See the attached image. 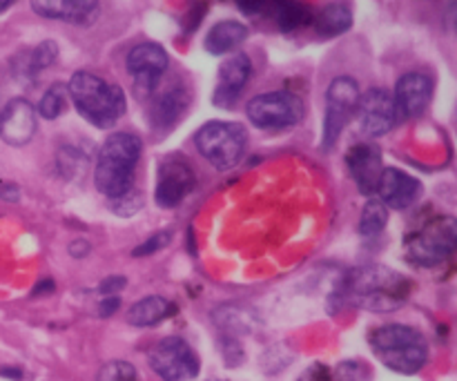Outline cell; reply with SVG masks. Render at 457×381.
<instances>
[{"label":"cell","instance_id":"6da1fadb","mask_svg":"<svg viewBox=\"0 0 457 381\" xmlns=\"http://www.w3.org/2000/svg\"><path fill=\"white\" fill-rule=\"evenodd\" d=\"M411 294V281L386 266H364L348 272L328 303L339 312L342 306H355L370 312H395ZM328 306V308H330ZM330 312V315H333Z\"/></svg>","mask_w":457,"mask_h":381},{"label":"cell","instance_id":"7a4b0ae2","mask_svg":"<svg viewBox=\"0 0 457 381\" xmlns=\"http://www.w3.org/2000/svg\"><path fill=\"white\" fill-rule=\"evenodd\" d=\"M141 159V138L129 132H116L103 143L94 170V186L103 196L112 201L129 195Z\"/></svg>","mask_w":457,"mask_h":381},{"label":"cell","instance_id":"3957f363","mask_svg":"<svg viewBox=\"0 0 457 381\" xmlns=\"http://www.w3.org/2000/svg\"><path fill=\"white\" fill-rule=\"evenodd\" d=\"M375 357L397 375H418L428 361V342L418 328L404 324L379 326L369 337Z\"/></svg>","mask_w":457,"mask_h":381},{"label":"cell","instance_id":"277c9868","mask_svg":"<svg viewBox=\"0 0 457 381\" xmlns=\"http://www.w3.org/2000/svg\"><path fill=\"white\" fill-rule=\"evenodd\" d=\"M67 94L74 101L79 114L94 128H112L125 114L123 89L110 85L92 71H74L67 85Z\"/></svg>","mask_w":457,"mask_h":381},{"label":"cell","instance_id":"5b68a950","mask_svg":"<svg viewBox=\"0 0 457 381\" xmlns=\"http://www.w3.org/2000/svg\"><path fill=\"white\" fill-rule=\"evenodd\" d=\"M199 154L214 165L217 170L235 168L245 154L248 145V134L239 123H228V120H210L196 132L195 137Z\"/></svg>","mask_w":457,"mask_h":381},{"label":"cell","instance_id":"8992f818","mask_svg":"<svg viewBox=\"0 0 457 381\" xmlns=\"http://www.w3.org/2000/svg\"><path fill=\"white\" fill-rule=\"evenodd\" d=\"M457 253V219L436 217L406 239V254L422 268L446 263Z\"/></svg>","mask_w":457,"mask_h":381},{"label":"cell","instance_id":"52a82bcc","mask_svg":"<svg viewBox=\"0 0 457 381\" xmlns=\"http://www.w3.org/2000/svg\"><path fill=\"white\" fill-rule=\"evenodd\" d=\"M150 369L163 381H192L201 373L195 348L181 337H165L147 355Z\"/></svg>","mask_w":457,"mask_h":381},{"label":"cell","instance_id":"ba28073f","mask_svg":"<svg viewBox=\"0 0 457 381\" xmlns=\"http://www.w3.org/2000/svg\"><path fill=\"white\" fill-rule=\"evenodd\" d=\"M245 114L259 129H286L302 120L303 103L297 94L279 89L254 96L245 107Z\"/></svg>","mask_w":457,"mask_h":381},{"label":"cell","instance_id":"9c48e42d","mask_svg":"<svg viewBox=\"0 0 457 381\" xmlns=\"http://www.w3.org/2000/svg\"><path fill=\"white\" fill-rule=\"evenodd\" d=\"M360 85L351 76H339L330 80L326 89V119H324V150L333 147L337 138L342 137L348 120L355 116L357 105H360Z\"/></svg>","mask_w":457,"mask_h":381},{"label":"cell","instance_id":"30bf717a","mask_svg":"<svg viewBox=\"0 0 457 381\" xmlns=\"http://www.w3.org/2000/svg\"><path fill=\"white\" fill-rule=\"evenodd\" d=\"M168 65V52L161 45L141 43L132 47V52L128 54V71L134 79V94L138 101H147L150 96H154L156 85Z\"/></svg>","mask_w":457,"mask_h":381},{"label":"cell","instance_id":"8fae6325","mask_svg":"<svg viewBox=\"0 0 457 381\" xmlns=\"http://www.w3.org/2000/svg\"><path fill=\"white\" fill-rule=\"evenodd\" d=\"M357 112H360L361 129L373 138L388 134L395 128L397 120H400L395 98L384 87H373L366 94H361Z\"/></svg>","mask_w":457,"mask_h":381},{"label":"cell","instance_id":"7c38bea8","mask_svg":"<svg viewBox=\"0 0 457 381\" xmlns=\"http://www.w3.org/2000/svg\"><path fill=\"white\" fill-rule=\"evenodd\" d=\"M195 172L183 161L168 159L159 165L156 174L154 199L161 208H177L186 201V196L195 190Z\"/></svg>","mask_w":457,"mask_h":381},{"label":"cell","instance_id":"4fadbf2b","mask_svg":"<svg viewBox=\"0 0 457 381\" xmlns=\"http://www.w3.org/2000/svg\"><path fill=\"white\" fill-rule=\"evenodd\" d=\"M395 107L400 119H418L427 112L428 103L433 98V80L431 76L422 71H411L404 74L395 85Z\"/></svg>","mask_w":457,"mask_h":381},{"label":"cell","instance_id":"5bb4252c","mask_svg":"<svg viewBox=\"0 0 457 381\" xmlns=\"http://www.w3.org/2000/svg\"><path fill=\"white\" fill-rule=\"evenodd\" d=\"M253 74V61L248 58V54H232L223 61V65L219 67V80L217 89H214V105L217 107H232L237 103V98L241 96V89L245 87V83L250 80Z\"/></svg>","mask_w":457,"mask_h":381},{"label":"cell","instance_id":"9a60e30c","mask_svg":"<svg viewBox=\"0 0 457 381\" xmlns=\"http://www.w3.org/2000/svg\"><path fill=\"white\" fill-rule=\"evenodd\" d=\"M36 134V110L25 98H13L0 114V138L12 147H22Z\"/></svg>","mask_w":457,"mask_h":381},{"label":"cell","instance_id":"2e32d148","mask_svg":"<svg viewBox=\"0 0 457 381\" xmlns=\"http://www.w3.org/2000/svg\"><path fill=\"white\" fill-rule=\"evenodd\" d=\"M348 170L353 174V181L357 183L361 195L373 196L378 192L379 177H382V152L375 143H360L353 145L346 154Z\"/></svg>","mask_w":457,"mask_h":381},{"label":"cell","instance_id":"e0dca14e","mask_svg":"<svg viewBox=\"0 0 457 381\" xmlns=\"http://www.w3.org/2000/svg\"><path fill=\"white\" fill-rule=\"evenodd\" d=\"M422 195V183L397 168L384 170L378 183V196L386 208L406 210Z\"/></svg>","mask_w":457,"mask_h":381},{"label":"cell","instance_id":"ac0fdd59","mask_svg":"<svg viewBox=\"0 0 457 381\" xmlns=\"http://www.w3.org/2000/svg\"><path fill=\"white\" fill-rule=\"evenodd\" d=\"M31 9L38 16L70 25H92L101 13V4L96 0H34Z\"/></svg>","mask_w":457,"mask_h":381},{"label":"cell","instance_id":"d6986e66","mask_svg":"<svg viewBox=\"0 0 457 381\" xmlns=\"http://www.w3.org/2000/svg\"><path fill=\"white\" fill-rule=\"evenodd\" d=\"M245 38H248V27L244 22L221 21L205 36V49L214 56H223V54L235 52L239 45L245 43Z\"/></svg>","mask_w":457,"mask_h":381},{"label":"cell","instance_id":"ffe728a7","mask_svg":"<svg viewBox=\"0 0 457 381\" xmlns=\"http://www.w3.org/2000/svg\"><path fill=\"white\" fill-rule=\"evenodd\" d=\"M177 312L172 302H168L165 297L159 294H150V297H143L141 302L132 303L128 311V321L138 328H150V326L161 324L163 319L172 317Z\"/></svg>","mask_w":457,"mask_h":381},{"label":"cell","instance_id":"44dd1931","mask_svg":"<svg viewBox=\"0 0 457 381\" xmlns=\"http://www.w3.org/2000/svg\"><path fill=\"white\" fill-rule=\"evenodd\" d=\"M214 324L226 333V337H244L250 335L257 326V317L253 311L244 306H235V303H226V306H219L212 312Z\"/></svg>","mask_w":457,"mask_h":381},{"label":"cell","instance_id":"7402d4cb","mask_svg":"<svg viewBox=\"0 0 457 381\" xmlns=\"http://www.w3.org/2000/svg\"><path fill=\"white\" fill-rule=\"evenodd\" d=\"M187 96L186 87H168L156 101L154 112H152V120H154V128H172L177 125V120L181 119L183 112L187 110Z\"/></svg>","mask_w":457,"mask_h":381},{"label":"cell","instance_id":"603a6c76","mask_svg":"<svg viewBox=\"0 0 457 381\" xmlns=\"http://www.w3.org/2000/svg\"><path fill=\"white\" fill-rule=\"evenodd\" d=\"M353 27V12L342 3L326 4L315 16V29L321 38H333Z\"/></svg>","mask_w":457,"mask_h":381},{"label":"cell","instance_id":"cb8c5ba5","mask_svg":"<svg viewBox=\"0 0 457 381\" xmlns=\"http://www.w3.org/2000/svg\"><path fill=\"white\" fill-rule=\"evenodd\" d=\"M268 12L272 13V18L277 21L281 31H295L299 27L308 25L312 21V13L306 4L302 3H275L268 4Z\"/></svg>","mask_w":457,"mask_h":381},{"label":"cell","instance_id":"d4e9b609","mask_svg":"<svg viewBox=\"0 0 457 381\" xmlns=\"http://www.w3.org/2000/svg\"><path fill=\"white\" fill-rule=\"evenodd\" d=\"M388 223V208L379 199L366 201L364 210H361L360 219V235L361 236H375L386 228Z\"/></svg>","mask_w":457,"mask_h":381},{"label":"cell","instance_id":"484cf974","mask_svg":"<svg viewBox=\"0 0 457 381\" xmlns=\"http://www.w3.org/2000/svg\"><path fill=\"white\" fill-rule=\"evenodd\" d=\"M65 110H67V87L61 83L52 85V87L43 94V98H40L38 114L43 116V119L54 120L58 119Z\"/></svg>","mask_w":457,"mask_h":381},{"label":"cell","instance_id":"4316f807","mask_svg":"<svg viewBox=\"0 0 457 381\" xmlns=\"http://www.w3.org/2000/svg\"><path fill=\"white\" fill-rule=\"evenodd\" d=\"M25 61L27 67H29L31 79H36L40 71L47 70V67H52L58 61V45L54 40H43L34 52L25 54Z\"/></svg>","mask_w":457,"mask_h":381},{"label":"cell","instance_id":"83f0119b","mask_svg":"<svg viewBox=\"0 0 457 381\" xmlns=\"http://www.w3.org/2000/svg\"><path fill=\"white\" fill-rule=\"evenodd\" d=\"M96 381H141L138 379L137 369L129 361L123 360H112L98 370Z\"/></svg>","mask_w":457,"mask_h":381},{"label":"cell","instance_id":"f1b7e54d","mask_svg":"<svg viewBox=\"0 0 457 381\" xmlns=\"http://www.w3.org/2000/svg\"><path fill=\"white\" fill-rule=\"evenodd\" d=\"M333 381H370V369L360 360L342 361L335 369Z\"/></svg>","mask_w":457,"mask_h":381},{"label":"cell","instance_id":"f546056e","mask_svg":"<svg viewBox=\"0 0 457 381\" xmlns=\"http://www.w3.org/2000/svg\"><path fill=\"white\" fill-rule=\"evenodd\" d=\"M170 241H172V232L170 230H161V232H156V235H152L150 239L145 241V244H141V245H137V250H134V257H150V254H154V253H159V250H163L165 245L170 244Z\"/></svg>","mask_w":457,"mask_h":381},{"label":"cell","instance_id":"4dcf8cb0","mask_svg":"<svg viewBox=\"0 0 457 381\" xmlns=\"http://www.w3.org/2000/svg\"><path fill=\"white\" fill-rule=\"evenodd\" d=\"M221 346H223V361H226L228 366H239L241 361H244V351H241L239 346V339L223 337Z\"/></svg>","mask_w":457,"mask_h":381},{"label":"cell","instance_id":"1f68e13d","mask_svg":"<svg viewBox=\"0 0 457 381\" xmlns=\"http://www.w3.org/2000/svg\"><path fill=\"white\" fill-rule=\"evenodd\" d=\"M125 284H128L125 277H107V279H103L101 284H98V293L107 294V297H116V293H120V290L125 288Z\"/></svg>","mask_w":457,"mask_h":381},{"label":"cell","instance_id":"d6a6232c","mask_svg":"<svg viewBox=\"0 0 457 381\" xmlns=\"http://www.w3.org/2000/svg\"><path fill=\"white\" fill-rule=\"evenodd\" d=\"M302 381H333V373H330L326 366L317 364V366H312L306 375H303Z\"/></svg>","mask_w":457,"mask_h":381},{"label":"cell","instance_id":"836d02e7","mask_svg":"<svg viewBox=\"0 0 457 381\" xmlns=\"http://www.w3.org/2000/svg\"><path fill=\"white\" fill-rule=\"evenodd\" d=\"M119 306H120V299H119V297H107V299H103L101 308H98V317H103V319H107V317H112L116 311H119Z\"/></svg>","mask_w":457,"mask_h":381},{"label":"cell","instance_id":"e575fe53","mask_svg":"<svg viewBox=\"0 0 457 381\" xmlns=\"http://www.w3.org/2000/svg\"><path fill=\"white\" fill-rule=\"evenodd\" d=\"M89 250H92V245H89V241H85V239H76L70 244V254L74 259L87 257Z\"/></svg>","mask_w":457,"mask_h":381},{"label":"cell","instance_id":"d590c367","mask_svg":"<svg viewBox=\"0 0 457 381\" xmlns=\"http://www.w3.org/2000/svg\"><path fill=\"white\" fill-rule=\"evenodd\" d=\"M0 199L16 203V201L21 199V190H18V186H13V183H4V186H0Z\"/></svg>","mask_w":457,"mask_h":381},{"label":"cell","instance_id":"8d00e7d4","mask_svg":"<svg viewBox=\"0 0 457 381\" xmlns=\"http://www.w3.org/2000/svg\"><path fill=\"white\" fill-rule=\"evenodd\" d=\"M54 290V281L52 279H45L40 281L38 286H36L34 290H31V294H40V293H52Z\"/></svg>","mask_w":457,"mask_h":381},{"label":"cell","instance_id":"74e56055","mask_svg":"<svg viewBox=\"0 0 457 381\" xmlns=\"http://www.w3.org/2000/svg\"><path fill=\"white\" fill-rule=\"evenodd\" d=\"M0 375L7 379H16V381L22 379V370H18V369H3L0 370Z\"/></svg>","mask_w":457,"mask_h":381},{"label":"cell","instance_id":"f35d334b","mask_svg":"<svg viewBox=\"0 0 457 381\" xmlns=\"http://www.w3.org/2000/svg\"><path fill=\"white\" fill-rule=\"evenodd\" d=\"M9 7H12V3H0V13H3L4 9H9Z\"/></svg>","mask_w":457,"mask_h":381}]
</instances>
